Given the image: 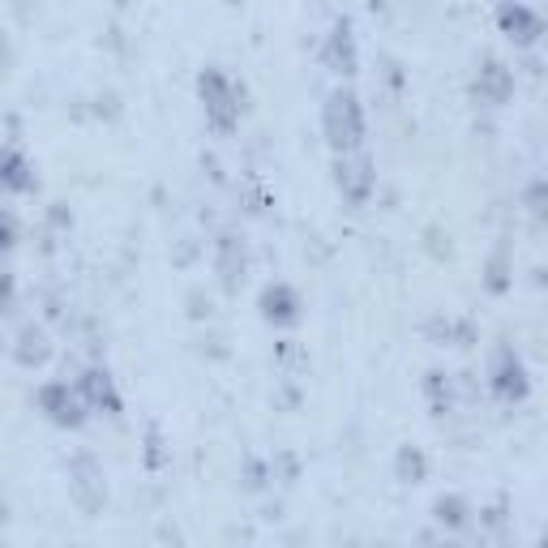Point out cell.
<instances>
[{
    "mask_svg": "<svg viewBox=\"0 0 548 548\" xmlns=\"http://www.w3.org/2000/svg\"><path fill=\"white\" fill-rule=\"evenodd\" d=\"M69 480H73V501H78L82 510H99L103 506L108 484H103V471H99V463L90 459V454H78V459L69 463Z\"/></svg>",
    "mask_w": 548,
    "mask_h": 548,
    "instance_id": "cell-10",
    "label": "cell"
},
{
    "mask_svg": "<svg viewBox=\"0 0 548 548\" xmlns=\"http://www.w3.org/2000/svg\"><path fill=\"white\" fill-rule=\"evenodd\" d=\"M215 274H219V283L227 287V292H240V283H245V274H249V249H245V240L240 236L223 232L215 240Z\"/></svg>",
    "mask_w": 548,
    "mask_h": 548,
    "instance_id": "cell-9",
    "label": "cell"
},
{
    "mask_svg": "<svg viewBox=\"0 0 548 548\" xmlns=\"http://www.w3.org/2000/svg\"><path fill=\"white\" fill-rule=\"evenodd\" d=\"M489 394L501 403V407H519L527 403L531 394V377H527V364L514 347L501 343L493 352V364H489Z\"/></svg>",
    "mask_w": 548,
    "mask_h": 548,
    "instance_id": "cell-3",
    "label": "cell"
},
{
    "mask_svg": "<svg viewBox=\"0 0 548 548\" xmlns=\"http://www.w3.org/2000/svg\"><path fill=\"white\" fill-rule=\"evenodd\" d=\"M35 403L56 429H82L86 424V403H82L78 386H69V382H43L35 390Z\"/></svg>",
    "mask_w": 548,
    "mask_h": 548,
    "instance_id": "cell-4",
    "label": "cell"
},
{
    "mask_svg": "<svg viewBox=\"0 0 548 548\" xmlns=\"http://www.w3.org/2000/svg\"><path fill=\"white\" fill-rule=\"evenodd\" d=\"M78 394H82V403L86 411H103V416H120V390L112 382V373L108 369H86L78 382Z\"/></svg>",
    "mask_w": 548,
    "mask_h": 548,
    "instance_id": "cell-11",
    "label": "cell"
},
{
    "mask_svg": "<svg viewBox=\"0 0 548 548\" xmlns=\"http://www.w3.org/2000/svg\"><path fill=\"white\" fill-rule=\"evenodd\" d=\"M334 185L347 197L352 206H364L377 189V172H373V159L364 150H347V155H334Z\"/></svg>",
    "mask_w": 548,
    "mask_h": 548,
    "instance_id": "cell-5",
    "label": "cell"
},
{
    "mask_svg": "<svg viewBox=\"0 0 548 548\" xmlns=\"http://www.w3.org/2000/svg\"><path fill=\"white\" fill-rule=\"evenodd\" d=\"M394 476L403 484H424L429 480V454L420 446H399V454H394Z\"/></svg>",
    "mask_w": 548,
    "mask_h": 548,
    "instance_id": "cell-15",
    "label": "cell"
},
{
    "mask_svg": "<svg viewBox=\"0 0 548 548\" xmlns=\"http://www.w3.org/2000/svg\"><path fill=\"white\" fill-rule=\"evenodd\" d=\"M322 65L330 73H339V78H356L360 69V48H356V35H352V22H334L330 35L322 43Z\"/></svg>",
    "mask_w": 548,
    "mask_h": 548,
    "instance_id": "cell-8",
    "label": "cell"
},
{
    "mask_svg": "<svg viewBox=\"0 0 548 548\" xmlns=\"http://www.w3.org/2000/svg\"><path fill=\"white\" fill-rule=\"evenodd\" d=\"M0 523H5V497H0Z\"/></svg>",
    "mask_w": 548,
    "mask_h": 548,
    "instance_id": "cell-22",
    "label": "cell"
},
{
    "mask_svg": "<svg viewBox=\"0 0 548 548\" xmlns=\"http://www.w3.org/2000/svg\"><path fill=\"white\" fill-rule=\"evenodd\" d=\"M227 5H245V0H227Z\"/></svg>",
    "mask_w": 548,
    "mask_h": 548,
    "instance_id": "cell-23",
    "label": "cell"
},
{
    "mask_svg": "<svg viewBox=\"0 0 548 548\" xmlns=\"http://www.w3.org/2000/svg\"><path fill=\"white\" fill-rule=\"evenodd\" d=\"M0 347H5V343H0Z\"/></svg>",
    "mask_w": 548,
    "mask_h": 548,
    "instance_id": "cell-24",
    "label": "cell"
},
{
    "mask_svg": "<svg viewBox=\"0 0 548 548\" xmlns=\"http://www.w3.org/2000/svg\"><path fill=\"white\" fill-rule=\"evenodd\" d=\"M433 519L446 527V531H463V527L471 523V506H467L459 493H446V497L433 501Z\"/></svg>",
    "mask_w": 548,
    "mask_h": 548,
    "instance_id": "cell-16",
    "label": "cell"
},
{
    "mask_svg": "<svg viewBox=\"0 0 548 548\" xmlns=\"http://www.w3.org/2000/svg\"><path fill=\"white\" fill-rule=\"evenodd\" d=\"M510 95H514V69L489 56L476 69V99L489 103V108H501V103H510Z\"/></svg>",
    "mask_w": 548,
    "mask_h": 548,
    "instance_id": "cell-12",
    "label": "cell"
},
{
    "mask_svg": "<svg viewBox=\"0 0 548 548\" xmlns=\"http://www.w3.org/2000/svg\"><path fill=\"white\" fill-rule=\"evenodd\" d=\"M13 300H18V283H13L9 270H0V313H9Z\"/></svg>",
    "mask_w": 548,
    "mask_h": 548,
    "instance_id": "cell-20",
    "label": "cell"
},
{
    "mask_svg": "<svg viewBox=\"0 0 548 548\" xmlns=\"http://www.w3.org/2000/svg\"><path fill=\"white\" fill-rule=\"evenodd\" d=\"M13 240H18V227H13V219L0 210V253L13 249Z\"/></svg>",
    "mask_w": 548,
    "mask_h": 548,
    "instance_id": "cell-21",
    "label": "cell"
},
{
    "mask_svg": "<svg viewBox=\"0 0 548 548\" xmlns=\"http://www.w3.org/2000/svg\"><path fill=\"white\" fill-rule=\"evenodd\" d=\"M0 189L5 193H30L35 189V163L26 159L22 146H0Z\"/></svg>",
    "mask_w": 548,
    "mask_h": 548,
    "instance_id": "cell-13",
    "label": "cell"
},
{
    "mask_svg": "<svg viewBox=\"0 0 548 548\" xmlns=\"http://www.w3.org/2000/svg\"><path fill=\"white\" fill-rule=\"evenodd\" d=\"M497 30L514 43V48H536L540 35H544V18L531 5H523V0H501Z\"/></svg>",
    "mask_w": 548,
    "mask_h": 548,
    "instance_id": "cell-7",
    "label": "cell"
},
{
    "mask_svg": "<svg viewBox=\"0 0 548 548\" xmlns=\"http://www.w3.org/2000/svg\"><path fill=\"white\" fill-rule=\"evenodd\" d=\"M159 446H163L159 429H150V433H146V467H150V471H159V467H163V459H167V454H163Z\"/></svg>",
    "mask_w": 548,
    "mask_h": 548,
    "instance_id": "cell-19",
    "label": "cell"
},
{
    "mask_svg": "<svg viewBox=\"0 0 548 548\" xmlns=\"http://www.w3.org/2000/svg\"><path fill=\"white\" fill-rule=\"evenodd\" d=\"M322 133L334 155H347V150H364V137H369V120H364V103L352 86L330 90L322 103Z\"/></svg>",
    "mask_w": 548,
    "mask_h": 548,
    "instance_id": "cell-1",
    "label": "cell"
},
{
    "mask_svg": "<svg viewBox=\"0 0 548 548\" xmlns=\"http://www.w3.org/2000/svg\"><path fill=\"white\" fill-rule=\"evenodd\" d=\"M506 287H510V262H506V253H493L489 257V292L493 296H501V292H506Z\"/></svg>",
    "mask_w": 548,
    "mask_h": 548,
    "instance_id": "cell-18",
    "label": "cell"
},
{
    "mask_svg": "<svg viewBox=\"0 0 548 548\" xmlns=\"http://www.w3.org/2000/svg\"><path fill=\"white\" fill-rule=\"evenodd\" d=\"M257 309H262V322L274 326V330H292L300 326V317H304V300L292 283H283V279H274L262 287V296H257Z\"/></svg>",
    "mask_w": 548,
    "mask_h": 548,
    "instance_id": "cell-6",
    "label": "cell"
},
{
    "mask_svg": "<svg viewBox=\"0 0 548 548\" xmlns=\"http://www.w3.org/2000/svg\"><path fill=\"white\" fill-rule=\"evenodd\" d=\"M48 356H52L48 330L35 326V322H26L18 330V339H13V360H18L22 369H39V364H48Z\"/></svg>",
    "mask_w": 548,
    "mask_h": 548,
    "instance_id": "cell-14",
    "label": "cell"
},
{
    "mask_svg": "<svg viewBox=\"0 0 548 548\" xmlns=\"http://www.w3.org/2000/svg\"><path fill=\"white\" fill-rule=\"evenodd\" d=\"M197 99H202V112H206V125L210 133L219 137H232L240 129V108H245V90H240L219 65H206L202 78H197Z\"/></svg>",
    "mask_w": 548,
    "mask_h": 548,
    "instance_id": "cell-2",
    "label": "cell"
},
{
    "mask_svg": "<svg viewBox=\"0 0 548 548\" xmlns=\"http://www.w3.org/2000/svg\"><path fill=\"white\" fill-rule=\"evenodd\" d=\"M424 399H429V411L433 416H450L454 407V390H450V377L446 373H424Z\"/></svg>",
    "mask_w": 548,
    "mask_h": 548,
    "instance_id": "cell-17",
    "label": "cell"
}]
</instances>
